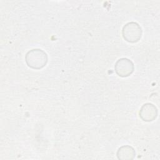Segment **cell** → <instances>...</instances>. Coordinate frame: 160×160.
I'll use <instances>...</instances> for the list:
<instances>
[{"mask_svg": "<svg viewBox=\"0 0 160 160\" xmlns=\"http://www.w3.org/2000/svg\"><path fill=\"white\" fill-rule=\"evenodd\" d=\"M25 61L29 68L39 70L46 66L48 57L47 53L44 50L36 48L29 50L26 54Z\"/></svg>", "mask_w": 160, "mask_h": 160, "instance_id": "6da1fadb", "label": "cell"}, {"mask_svg": "<svg viewBox=\"0 0 160 160\" xmlns=\"http://www.w3.org/2000/svg\"><path fill=\"white\" fill-rule=\"evenodd\" d=\"M122 35L124 39L127 42L136 43L141 39L142 30L138 22H129L122 27Z\"/></svg>", "mask_w": 160, "mask_h": 160, "instance_id": "7a4b0ae2", "label": "cell"}, {"mask_svg": "<svg viewBox=\"0 0 160 160\" xmlns=\"http://www.w3.org/2000/svg\"><path fill=\"white\" fill-rule=\"evenodd\" d=\"M114 70L119 76L126 78L129 76L134 72V65L131 60L126 58H122L116 62Z\"/></svg>", "mask_w": 160, "mask_h": 160, "instance_id": "3957f363", "label": "cell"}, {"mask_svg": "<svg viewBox=\"0 0 160 160\" xmlns=\"http://www.w3.org/2000/svg\"><path fill=\"white\" fill-rule=\"evenodd\" d=\"M158 111L155 105L152 103H145L140 108L139 115L140 118L145 122H151L158 116Z\"/></svg>", "mask_w": 160, "mask_h": 160, "instance_id": "277c9868", "label": "cell"}, {"mask_svg": "<svg viewBox=\"0 0 160 160\" xmlns=\"http://www.w3.org/2000/svg\"><path fill=\"white\" fill-rule=\"evenodd\" d=\"M116 156L118 159L131 160L136 156L135 149L129 145H123L118 148Z\"/></svg>", "mask_w": 160, "mask_h": 160, "instance_id": "5b68a950", "label": "cell"}]
</instances>
